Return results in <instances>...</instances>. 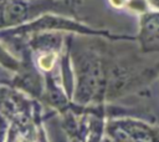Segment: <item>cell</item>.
<instances>
[{"label": "cell", "mask_w": 159, "mask_h": 142, "mask_svg": "<svg viewBox=\"0 0 159 142\" xmlns=\"http://www.w3.org/2000/svg\"><path fill=\"white\" fill-rule=\"evenodd\" d=\"M143 51H159V10L140 14L139 35L137 37Z\"/></svg>", "instance_id": "3"}, {"label": "cell", "mask_w": 159, "mask_h": 142, "mask_svg": "<svg viewBox=\"0 0 159 142\" xmlns=\"http://www.w3.org/2000/svg\"><path fill=\"white\" fill-rule=\"evenodd\" d=\"M55 59H56V55H55L53 52H51V54H46V55H43V56L40 57L39 64H40L41 69H43V70H51L52 66H53Z\"/></svg>", "instance_id": "4"}, {"label": "cell", "mask_w": 159, "mask_h": 142, "mask_svg": "<svg viewBox=\"0 0 159 142\" xmlns=\"http://www.w3.org/2000/svg\"><path fill=\"white\" fill-rule=\"evenodd\" d=\"M108 80L109 67L102 55L96 50L84 49L77 71V102L84 106L103 103L107 97Z\"/></svg>", "instance_id": "1"}, {"label": "cell", "mask_w": 159, "mask_h": 142, "mask_svg": "<svg viewBox=\"0 0 159 142\" xmlns=\"http://www.w3.org/2000/svg\"><path fill=\"white\" fill-rule=\"evenodd\" d=\"M109 142H159V128L135 118L108 120L104 125Z\"/></svg>", "instance_id": "2"}]
</instances>
